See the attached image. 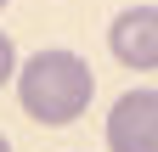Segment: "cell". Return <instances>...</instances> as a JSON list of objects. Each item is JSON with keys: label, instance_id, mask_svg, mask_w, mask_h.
Listing matches in <instances>:
<instances>
[{"label": "cell", "instance_id": "obj_4", "mask_svg": "<svg viewBox=\"0 0 158 152\" xmlns=\"http://www.w3.org/2000/svg\"><path fill=\"white\" fill-rule=\"evenodd\" d=\"M17 79V45H11V34H0V85Z\"/></svg>", "mask_w": 158, "mask_h": 152}, {"label": "cell", "instance_id": "obj_3", "mask_svg": "<svg viewBox=\"0 0 158 152\" xmlns=\"http://www.w3.org/2000/svg\"><path fill=\"white\" fill-rule=\"evenodd\" d=\"M107 45L124 68L158 73V6H124L107 28Z\"/></svg>", "mask_w": 158, "mask_h": 152}, {"label": "cell", "instance_id": "obj_6", "mask_svg": "<svg viewBox=\"0 0 158 152\" xmlns=\"http://www.w3.org/2000/svg\"><path fill=\"white\" fill-rule=\"evenodd\" d=\"M0 11H6V0H0Z\"/></svg>", "mask_w": 158, "mask_h": 152}, {"label": "cell", "instance_id": "obj_1", "mask_svg": "<svg viewBox=\"0 0 158 152\" xmlns=\"http://www.w3.org/2000/svg\"><path fill=\"white\" fill-rule=\"evenodd\" d=\"M96 96V73L79 51H34L28 62H17V102L34 124H73Z\"/></svg>", "mask_w": 158, "mask_h": 152}, {"label": "cell", "instance_id": "obj_2", "mask_svg": "<svg viewBox=\"0 0 158 152\" xmlns=\"http://www.w3.org/2000/svg\"><path fill=\"white\" fill-rule=\"evenodd\" d=\"M107 152H158V90H124L107 113Z\"/></svg>", "mask_w": 158, "mask_h": 152}, {"label": "cell", "instance_id": "obj_5", "mask_svg": "<svg viewBox=\"0 0 158 152\" xmlns=\"http://www.w3.org/2000/svg\"><path fill=\"white\" fill-rule=\"evenodd\" d=\"M0 152H11V141H6V135H0Z\"/></svg>", "mask_w": 158, "mask_h": 152}]
</instances>
